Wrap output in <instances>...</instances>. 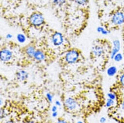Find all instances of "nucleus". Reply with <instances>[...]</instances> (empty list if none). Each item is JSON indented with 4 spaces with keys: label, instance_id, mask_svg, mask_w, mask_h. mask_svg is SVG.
Instances as JSON below:
<instances>
[{
    "label": "nucleus",
    "instance_id": "26",
    "mask_svg": "<svg viewBox=\"0 0 124 123\" xmlns=\"http://www.w3.org/2000/svg\"><path fill=\"white\" fill-rule=\"evenodd\" d=\"M122 109L123 110H124V100L123 101V103L122 104Z\"/></svg>",
    "mask_w": 124,
    "mask_h": 123
},
{
    "label": "nucleus",
    "instance_id": "1",
    "mask_svg": "<svg viewBox=\"0 0 124 123\" xmlns=\"http://www.w3.org/2000/svg\"><path fill=\"white\" fill-rule=\"evenodd\" d=\"M79 57V53L76 50H69L65 55V60L69 64L75 63Z\"/></svg>",
    "mask_w": 124,
    "mask_h": 123
},
{
    "label": "nucleus",
    "instance_id": "17",
    "mask_svg": "<svg viewBox=\"0 0 124 123\" xmlns=\"http://www.w3.org/2000/svg\"><path fill=\"white\" fill-rule=\"evenodd\" d=\"M75 1L77 4L80 5H85L87 2V0H75Z\"/></svg>",
    "mask_w": 124,
    "mask_h": 123
},
{
    "label": "nucleus",
    "instance_id": "25",
    "mask_svg": "<svg viewBox=\"0 0 124 123\" xmlns=\"http://www.w3.org/2000/svg\"><path fill=\"white\" fill-rule=\"evenodd\" d=\"M11 37H12V35H10V34H7V38H8V39H10V38H11Z\"/></svg>",
    "mask_w": 124,
    "mask_h": 123
},
{
    "label": "nucleus",
    "instance_id": "16",
    "mask_svg": "<svg viewBox=\"0 0 124 123\" xmlns=\"http://www.w3.org/2000/svg\"><path fill=\"white\" fill-rule=\"evenodd\" d=\"M107 96H108V98L114 100L116 99V95L113 93H108L107 94Z\"/></svg>",
    "mask_w": 124,
    "mask_h": 123
},
{
    "label": "nucleus",
    "instance_id": "18",
    "mask_svg": "<svg viewBox=\"0 0 124 123\" xmlns=\"http://www.w3.org/2000/svg\"><path fill=\"white\" fill-rule=\"evenodd\" d=\"M46 97L49 102H52L53 101V96L50 93H47L46 95Z\"/></svg>",
    "mask_w": 124,
    "mask_h": 123
},
{
    "label": "nucleus",
    "instance_id": "4",
    "mask_svg": "<svg viewBox=\"0 0 124 123\" xmlns=\"http://www.w3.org/2000/svg\"><path fill=\"white\" fill-rule=\"evenodd\" d=\"M65 105L67 109L73 110L76 109L77 103L74 99L72 97H68L65 101Z\"/></svg>",
    "mask_w": 124,
    "mask_h": 123
},
{
    "label": "nucleus",
    "instance_id": "8",
    "mask_svg": "<svg viewBox=\"0 0 124 123\" xmlns=\"http://www.w3.org/2000/svg\"><path fill=\"white\" fill-rule=\"evenodd\" d=\"M28 77V73L25 70H22L17 73V78L20 81H23L26 80Z\"/></svg>",
    "mask_w": 124,
    "mask_h": 123
},
{
    "label": "nucleus",
    "instance_id": "2",
    "mask_svg": "<svg viewBox=\"0 0 124 123\" xmlns=\"http://www.w3.org/2000/svg\"><path fill=\"white\" fill-rule=\"evenodd\" d=\"M44 19L42 16L39 13H35L30 18V23L34 26H39L43 22Z\"/></svg>",
    "mask_w": 124,
    "mask_h": 123
},
{
    "label": "nucleus",
    "instance_id": "15",
    "mask_svg": "<svg viewBox=\"0 0 124 123\" xmlns=\"http://www.w3.org/2000/svg\"><path fill=\"white\" fill-rule=\"evenodd\" d=\"M113 58H114V60H115V61H116V62H119V61H120L122 60V55H121V54L118 53V54H116V55H115V56Z\"/></svg>",
    "mask_w": 124,
    "mask_h": 123
},
{
    "label": "nucleus",
    "instance_id": "14",
    "mask_svg": "<svg viewBox=\"0 0 124 123\" xmlns=\"http://www.w3.org/2000/svg\"><path fill=\"white\" fill-rule=\"evenodd\" d=\"M17 39L18 41L20 43H24L25 41V36L22 34H18L17 35Z\"/></svg>",
    "mask_w": 124,
    "mask_h": 123
},
{
    "label": "nucleus",
    "instance_id": "22",
    "mask_svg": "<svg viewBox=\"0 0 124 123\" xmlns=\"http://www.w3.org/2000/svg\"><path fill=\"white\" fill-rule=\"evenodd\" d=\"M52 112H55V111H56L57 110V106L55 105V106H53L52 107Z\"/></svg>",
    "mask_w": 124,
    "mask_h": 123
},
{
    "label": "nucleus",
    "instance_id": "23",
    "mask_svg": "<svg viewBox=\"0 0 124 123\" xmlns=\"http://www.w3.org/2000/svg\"><path fill=\"white\" fill-rule=\"evenodd\" d=\"M58 115V113L57 111H55V112H52V116L53 117H56Z\"/></svg>",
    "mask_w": 124,
    "mask_h": 123
},
{
    "label": "nucleus",
    "instance_id": "3",
    "mask_svg": "<svg viewBox=\"0 0 124 123\" xmlns=\"http://www.w3.org/2000/svg\"><path fill=\"white\" fill-rule=\"evenodd\" d=\"M52 42L54 46H58L63 42V37L61 34L59 33H55L52 37Z\"/></svg>",
    "mask_w": 124,
    "mask_h": 123
},
{
    "label": "nucleus",
    "instance_id": "27",
    "mask_svg": "<svg viewBox=\"0 0 124 123\" xmlns=\"http://www.w3.org/2000/svg\"><path fill=\"white\" fill-rule=\"evenodd\" d=\"M25 123H34V122L32 121H26Z\"/></svg>",
    "mask_w": 124,
    "mask_h": 123
},
{
    "label": "nucleus",
    "instance_id": "12",
    "mask_svg": "<svg viewBox=\"0 0 124 123\" xmlns=\"http://www.w3.org/2000/svg\"><path fill=\"white\" fill-rule=\"evenodd\" d=\"M115 104V102L114 100L108 98L106 101V106L107 107L109 108L110 107L112 106H113Z\"/></svg>",
    "mask_w": 124,
    "mask_h": 123
},
{
    "label": "nucleus",
    "instance_id": "24",
    "mask_svg": "<svg viewBox=\"0 0 124 123\" xmlns=\"http://www.w3.org/2000/svg\"><path fill=\"white\" fill-rule=\"evenodd\" d=\"M55 104L56 106H61V103L60 101H58V100H56L55 102Z\"/></svg>",
    "mask_w": 124,
    "mask_h": 123
},
{
    "label": "nucleus",
    "instance_id": "5",
    "mask_svg": "<svg viewBox=\"0 0 124 123\" xmlns=\"http://www.w3.org/2000/svg\"><path fill=\"white\" fill-rule=\"evenodd\" d=\"M124 16L121 12L115 13L112 18V22L115 24H121L124 22Z\"/></svg>",
    "mask_w": 124,
    "mask_h": 123
},
{
    "label": "nucleus",
    "instance_id": "10",
    "mask_svg": "<svg viewBox=\"0 0 124 123\" xmlns=\"http://www.w3.org/2000/svg\"><path fill=\"white\" fill-rule=\"evenodd\" d=\"M117 72V68L115 67H111L107 70V74L110 77L114 76Z\"/></svg>",
    "mask_w": 124,
    "mask_h": 123
},
{
    "label": "nucleus",
    "instance_id": "11",
    "mask_svg": "<svg viewBox=\"0 0 124 123\" xmlns=\"http://www.w3.org/2000/svg\"><path fill=\"white\" fill-rule=\"evenodd\" d=\"M36 51H35V48L32 47V46H30L28 47L27 48H26V54L29 56V57H34V55L35 54Z\"/></svg>",
    "mask_w": 124,
    "mask_h": 123
},
{
    "label": "nucleus",
    "instance_id": "28",
    "mask_svg": "<svg viewBox=\"0 0 124 123\" xmlns=\"http://www.w3.org/2000/svg\"><path fill=\"white\" fill-rule=\"evenodd\" d=\"M77 123H83L82 121H78L77 122Z\"/></svg>",
    "mask_w": 124,
    "mask_h": 123
},
{
    "label": "nucleus",
    "instance_id": "9",
    "mask_svg": "<svg viewBox=\"0 0 124 123\" xmlns=\"http://www.w3.org/2000/svg\"><path fill=\"white\" fill-rule=\"evenodd\" d=\"M34 57L38 61H42L44 59L45 55L42 51L38 50L36 51Z\"/></svg>",
    "mask_w": 124,
    "mask_h": 123
},
{
    "label": "nucleus",
    "instance_id": "7",
    "mask_svg": "<svg viewBox=\"0 0 124 123\" xmlns=\"http://www.w3.org/2000/svg\"><path fill=\"white\" fill-rule=\"evenodd\" d=\"M92 52L94 56L99 57H100L104 53V49L103 47L100 46H95L93 48Z\"/></svg>",
    "mask_w": 124,
    "mask_h": 123
},
{
    "label": "nucleus",
    "instance_id": "6",
    "mask_svg": "<svg viewBox=\"0 0 124 123\" xmlns=\"http://www.w3.org/2000/svg\"><path fill=\"white\" fill-rule=\"evenodd\" d=\"M12 52L8 49L2 50L0 53L1 60L3 62H7L9 61L12 57Z\"/></svg>",
    "mask_w": 124,
    "mask_h": 123
},
{
    "label": "nucleus",
    "instance_id": "21",
    "mask_svg": "<svg viewBox=\"0 0 124 123\" xmlns=\"http://www.w3.org/2000/svg\"><path fill=\"white\" fill-rule=\"evenodd\" d=\"M56 123H68L65 120L62 119H59Z\"/></svg>",
    "mask_w": 124,
    "mask_h": 123
},
{
    "label": "nucleus",
    "instance_id": "20",
    "mask_svg": "<svg viewBox=\"0 0 124 123\" xmlns=\"http://www.w3.org/2000/svg\"><path fill=\"white\" fill-rule=\"evenodd\" d=\"M106 118L104 117H102L100 119V122L101 123H105L106 122Z\"/></svg>",
    "mask_w": 124,
    "mask_h": 123
},
{
    "label": "nucleus",
    "instance_id": "13",
    "mask_svg": "<svg viewBox=\"0 0 124 123\" xmlns=\"http://www.w3.org/2000/svg\"><path fill=\"white\" fill-rule=\"evenodd\" d=\"M65 2V0H53V3L57 6H61Z\"/></svg>",
    "mask_w": 124,
    "mask_h": 123
},
{
    "label": "nucleus",
    "instance_id": "19",
    "mask_svg": "<svg viewBox=\"0 0 124 123\" xmlns=\"http://www.w3.org/2000/svg\"><path fill=\"white\" fill-rule=\"evenodd\" d=\"M120 82L121 85L124 87V74H122L120 78Z\"/></svg>",
    "mask_w": 124,
    "mask_h": 123
}]
</instances>
